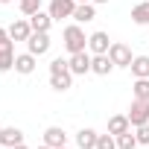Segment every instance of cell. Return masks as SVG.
Masks as SVG:
<instances>
[{"label":"cell","instance_id":"cell-1","mask_svg":"<svg viewBox=\"0 0 149 149\" xmlns=\"http://www.w3.org/2000/svg\"><path fill=\"white\" fill-rule=\"evenodd\" d=\"M61 44H64V50L73 56V53H82V50H88V35H85V29L79 26V24H70V26H64V32H61Z\"/></svg>","mask_w":149,"mask_h":149},{"label":"cell","instance_id":"cell-2","mask_svg":"<svg viewBox=\"0 0 149 149\" xmlns=\"http://www.w3.org/2000/svg\"><path fill=\"white\" fill-rule=\"evenodd\" d=\"M129 123H132V129H137V126H146L149 123V100H132V105H129Z\"/></svg>","mask_w":149,"mask_h":149},{"label":"cell","instance_id":"cell-3","mask_svg":"<svg viewBox=\"0 0 149 149\" xmlns=\"http://www.w3.org/2000/svg\"><path fill=\"white\" fill-rule=\"evenodd\" d=\"M91 53L88 50H82V53H73L70 58H67V67H70V73L73 76H85V73H91Z\"/></svg>","mask_w":149,"mask_h":149},{"label":"cell","instance_id":"cell-4","mask_svg":"<svg viewBox=\"0 0 149 149\" xmlns=\"http://www.w3.org/2000/svg\"><path fill=\"white\" fill-rule=\"evenodd\" d=\"M108 47H111L108 32L97 29V32H91V35H88V50H91V56H102V53H108Z\"/></svg>","mask_w":149,"mask_h":149},{"label":"cell","instance_id":"cell-5","mask_svg":"<svg viewBox=\"0 0 149 149\" xmlns=\"http://www.w3.org/2000/svg\"><path fill=\"white\" fill-rule=\"evenodd\" d=\"M26 50H29L32 56L50 53V32H32V35L26 38Z\"/></svg>","mask_w":149,"mask_h":149},{"label":"cell","instance_id":"cell-6","mask_svg":"<svg viewBox=\"0 0 149 149\" xmlns=\"http://www.w3.org/2000/svg\"><path fill=\"white\" fill-rule=\"evenodd\" d=\"M108 56H111L114 67H132V58H134V56H132V50H129L126 44H120V41L108 47Z\"/></svg>","mask_w":149,"mask_h":149},{"label":"cell","instance_id":"cell-7","mask_svg":"<svg viewBox=\"0 0 149 149\" xmlns=\"http://www.w3.org/2000/svg\"><path fill=\"white\" fill-rule=\"evenodd\" d=\"M73 9H76V0H50V15L53 21H61V18H73Z\"/></svg>","mask_w":149,"mask_h":149},{"label":"cell","instance_id":"cell-8","mask_svg":"<svg viewBox=\"0 0 149 149\" xmlns=\"http://www.w3.org/2000/svg\"><path fill=\"white\" fill-rule=\"evenodd\" d=\"M24 143V132L18 126H3L0 129V146L3 149H12V146H21Z\"/></svg>","mask_w":149,"mask_h":149},{"label":"cell","instance_id":"cell-9","mask_svg":"<svg viewBox=\"0 0 149 149\" xmlns=\"http://www.w3.org/2000/svg\"><path fill=\"white\" fill-rule=\"evenodd\" d=\"M35 67H38V56H32L29 50H26V53H21V56H15V70L21 73V76H29Z\"/></svg>","mask_w":149,"mask_h":149},{"label":"cell","instance_id":"cell-10","mask_svg":"<svg viewBox=\"0 0 149 149\" xmlns=\"http://www.w3.org/2000/svg\"><path fill=\"white\" fill-rule=\"evenodd\" d=\"M29 35H32L29 18H18V21H12V26H9V38H12V41H26Z\"/></svg>","mask_w":149,"mask_h":149},{"label":"cell","instance_id":"cell-11","mask_svg":"<svg viewBox=\"0 0 149 149\" xmlns=\"http://www.w3.org/2000/svg\"><path fill=\"white\" fill-rule=\"evenodd\" d=\"M44 143L53 146V149L67 146V132H64L61 126H50V129H44Z\"/></svg>","mask_w":149,"mask_h":149},{"label":"cell","instance_id":"cell-12","mask_svg":"<svg viewBox=\"0 0 149 149\" xmlns=\"http://www.w3.org/2000/svg\"><path fill=\"white\" fill-rule=\"evenodd\" d=\"M111 70H114V61H111V56H108V53H102V56H94V58H91V73H97V76H108Z\"/></svg>","mask_w":149,"mask_h":149},{"label":"cell","instance_id":"cell-13","mask_svg":"<svg viewBox=\"0 0 149 149\" xmlns=\"http://www.w3.org/2000/svg\"><path fill=\"white\" fill-rule=\"evenodd\" d=\"M29 26H32V32H50V26H53V15L38 9L35 15H29Z\"/></svg>","mask_w":149,"mask_h":149},{"label":"cell","instance_id":"cell-14","mask_svg":"<svg viewBox=\"0 0 149 149\" xmlns=\"http://www.w3.org/2000/svg\"><path fill=\"white\" fill-rule=\"evenodd\" d=\"M70 85H73V73H70V70H64V73H50V88H53V91L61 94V91H67Z\"/></svg>","mask_w":149,"mask_h":149},{"label":"cell","instance_id":"cell-15","mask_svg":"<svg viewBox=\"0 0 149 149\" xmlns=\"http://www.w3.org/2000/svg\"><path fill=\"white\" fill-rule=\"evenodd\" d=\"M129 70H132L134 79H149V56H134Z\"/></svg>","mask_w":149,"mask_h":149},{"label":"cell","instance_id":"cell-16","mask_svg":"<svg viewBox=\"0 0 149 149\" xmlns=\"http://www.w3.org/2000/svg\"><path fill=\"white\" fill-rule=\"evenodd\" d=\"M94 18H97L94 3H76V9H73V21H76V24H88Z\"/></svg>","mask_w":149,"mask_h":149},{"label":"cell","instance_id":"cell-17","mask_svg":"<svg viewBox=\"0 0 149 149\" xmlns=\"http://www.w3.org/2000/svg\"><path fill=\"white\" fill-rule=\"evenodd\" d=\"M132 129V123H129V117L126 114H114V117H108V134H123V132H129Z\"/></svg>","mask_w":149,"mask_h":149},{"label":"cell","instance_id":"cell-18","mask_svg":"<svg viewBox=\"0 0 149 149\" xmlns=\"http://www.w3.org/2000/svg\"><path fill=\"white\" fill-rule=\"evenodd\" d=\"M97 137H100V134H97L94 129H79V132H76V146H79V149H97Z\"/></svg>","mask_w":149,"mask_h":149},{"label":"cell","instance_id":"cell-19","mask_svg":"<svg viewBox=\"0 0 149 149\" xmlns=\"http://www.w3.org/2000/svg\"><path fill=\"white\" fill-rule=\"evenodd\" d=\"M132 21H134L137 26H149V0L132 6Z\"/></svg>","mask_w":149,"mask_h":149},{"label":"cell","instance_id":"cell-20","mask_svg":"<svg viewBox=\"0 0 149 149\" xmlns=\"http://www.w3.org/2000/svg\"><path fill=\"white\" fill-rule=\"evenodd\" d=\"M117 149H137V137H134L132 129L123 132V134H117Z\"/></svg>","mask_w":149,"mask_h":149},{"label":"cell","instance_id":"cell-21","mask_svg":"<svg viewBox=\"0 0 149 149\" xmlns=\"http://www.w3.org/2000/svg\"><path fill=\"white\" fill-rule=\"evenodd\" d=\"M132 94H134V100H149V79H134Z\"/></svg>","mask_w":149,"mask_h":149},{"label":"cell","instance_id":"cell-22","mask_svg":"<svg viewBox=\"0 0 149 149\" xmlns=\"http://www.w3.org/2000/svg\"><path fill=\"white\" fill-rule=\"evenodd\" d=\"M18 9L29 18V15H35V12L41 9V0H18Z\"/></svg>","mask_w":149,"mask_h":149},{"label":"cell","instance_id":"cell-23","mask_svg":"<svg viewBox=\"0 0 149 149\" xmlns=\"http://www.w3.org/2000/svg\"><path fill=\"white\" fill-rule=\"evenodd\" d=\"M97 149H117V137L114 134H100L97 137Z\"/></svg>","mask_w":149,"mask_h":149},{"label":"cell","instance_id":"cell-24","mask_svg":"<svg viewBox=\"0 0 149 149\" xmlns=\"http://www.w3.org/2000/svg\"><path fill=\"white\" fill-rule=\"evenodd\" d=\"M15 67V53H0V73Z\"/></svg>","mask_w":149,"mask_h":149},{"label":"cell","instance_id":"cell-25","mask_svg":"<svg viewBox=\"0 0 149 149\" xmlns=\"http://www.w3.org/2000/svg\"><path fill=\"white\" fill-rule=\"evenodd\" d=\"M64 70H70V67H67V58H61V56H58V58H53V61H50V73H64Z\"/></svg>","mask_w":149,"mask_h":149},{"label":"cell","instance_id":"cell-26","mask_svg":"<svg viewBox=\"0 0 149 149\" xmlns=\"http://www.w3.org/2000/svg\"><path fill=\"white\" fill-rule=\"evenodd\" d=\"M134 137H137V143L149 146V123H146V126H137V129H134Z\"/></svg>","mask_w":149,"mask_h":149},{"label":"cell","instance_id":"cell-27","mask_svg":"<svg viewBox=\"0 0 149 149\" xmlns=\"http://www.w3.org/2000/svg\"><path fill=\"white\" fill-rule=\"evenodd\" d=\"M9 35V29H3V26H0V38H6Z\"/></svg>","mask_w":149,"mask_h":149},{"label":"cell","instance_id":"cell-28","mask_svg":"<svg viewBox=\"0 0 149 149\" xmlns=\"http://www.w3.org/2000/svg\"><path fill=\"white\" fill-rule=\"evenodd\" d=\"M38 149H53V146H47V143H41V146H38Z\"/></svg>","mask_w":149,"mask_h":149},{"label":"cell","instance_id":"cell-29","mask_svg":"<svg viewBox=\"0 0 149 149\" xmlns=\"http://www.w3.org/2000/svg\"><path fill=\"white\" fill-rule=\"evenodd\" d=\"M91 3H108V0H91Z\"/></svg>","mask_w":149,"mask_h":149},{"label":"cell","instance_id":"cell-30","mask_svg":"<svg viewBox=\"0 0 149 149\" xmlns=\"http://www.w3.org/2000/svg\"><path fill=\"white\" fill-rule=\"evenodd\" d=\"M12 149H26V146H24V143H21V146H12Z\"/></svg>","mask_w":149,"mask_h":149},{"label":"cell","instance_id":"cell-31","mask_svg":"<svg viewBox=\"0 0 149 149\" xmlns=\"http://www.w3.org/2000/svg\"><path fill=\"white\" fill-rule=\"evenodd\" d=\"M0 3H15V0H0Z\"/></svg>","mask_w":149,"mask_h":149},{"label":"cell","instance_id":"cell-32","mask_svg":"<svg viewBox=\"0 0 149 149\" xmlns=\"http://www.w3.org/2000/svg\"><path fill=\"white\" fill-rule=\"evenodd\" d=\"M76 3H91V0H76Z\"/></svg>","mask_w":149,"mask_h":149},{"label":"cell","instance_id":"cell-33","mask_svg":"<svg viewBox=\"0 0 149 149\" xmlns=\"http://www.w3.org/2000/svg\"><path fill=\"white\" fill-rule=\"evenodd\" d=\"M58 149H70V146H58Z\"/></svg>","mask_w":149,"mask_h":149},{"label":"cell","instance_id":"cell-34","mask_svg":"<svg viewBox=\"0 0 149 149\" xmlns=\"http://www.w3.org/2000/svg\"><path fill=\"white\" fill-rule=\"evenodd\" d=\"M0 129H3V126H0Z\"/></svg>","mask_w":149,"mask_h":149},{"label":"cell","instance_id":"cell-35","mask_svg":"<svg viewBox=\"0 0 149 149\" xmlns=\"http://www.w3.org/2000/svg\"><path fill=\"white\" fill-rule=\"evenodd\" d=\"M146 149H149V146H146Z\"/></svg>","mask_w":149,"mask_h":149}]
</instances>
